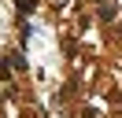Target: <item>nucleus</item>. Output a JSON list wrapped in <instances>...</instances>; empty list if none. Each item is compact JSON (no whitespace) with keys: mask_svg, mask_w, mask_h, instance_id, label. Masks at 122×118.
<instances>
[{"mask_svg":"<svg viewBox=\"0 0 122 118\" xmlns=\"http://www.w3.org/2000/svg\"><path fill=\"white\" fill-rule=\"evenodd\" d=\"M81 118H96V111H85V114H81Z\"/></svg>","mask_w":122,"mask_h":118,"instance_id":"4","label":"nucleus"},{"mask_svg":"<svg viewBox=\"0 0 122 118\" xmlns=\"http://www.w3.org/2000/svg\"><path fill=\"white\" fill-rule=\"evenodd\" d=\"M100 19H115V4H104L100 0Z\"/></svg>","mask_w":122,"mask_h":118,"instance_id":"1","label":"nucleus"},{"mask_svg":"<svg viewBox=\"0 0 122 118\" xmlns=\"http://www.w3.org/2000/svg\"><path fill=\"white\" fill-rule=\"evenodd\" d=\"M52 4H56V7H63V4H67V0H52Z\"/></svg>","mask_w":122,"mask_h":118,"instance_id":"5","label":"nucleus"},{"mask_svg":"<svg viewBox=\"0 0 122 118\" xmlns=\"http://www.w3.org/2000/svg\"><path fill=\"white\" fill-rule=\"evenodd\" d=\"M8 74H11V63H8V55H4L0 59V78H8Z\"/></svg>","mask_w":122,"mask_h":118,"instance_id":"2","label":"nucleus"},{"mask_svg":"<svg viewBox=\"0 0 122 118\" xmlns=\"http://www.w3.org/2000/svg\"><path fill=\"white\" fill-rule=\"evenodd\" d=\"M15 4H19V11H26V15L33 11V0H15Z\"/></svg>","mask_w":122,"mask_h":118,"instance_id":"3","label":"nucleus"}]
</instances>
